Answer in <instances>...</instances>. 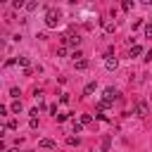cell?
Masks as SVG:
<instances>
[{"label":"cell","mask_w":152,"mask_h":152,"mask_svg":"<svg viewBox=\"0 0 152 152\" xmlns=\"http://www.w3.org/2000/svg\"><path fill=\"white\" fill-rule=\"evenodd\" d=\"M119 97V93L114 90V88H104V100H109V102H114Z\"/></svg>","instance_id":"obj_3"},{"label":"cell","mask_w":152,"mask_h":152,"mask_svg":"<svg viewBox=\"0 0 152 152\" xmlns=\"http://www.w3.org/2000/svg\"><path fill=\"white\" fill-rule=\"evenodd\" d=\"M100 21H102V26H104V31H107V33H114V24H112L109 19H100Z\"/></svg>","instance_id":"obj_5"},{"label":"cell","mask_w":152,"mask_h":152,"mask_svg":"<svg viewBox=\"0 0 152 152\" xmlns=\"http://www.w3.org/2000/svg\"><path fill=\"white\" fill-rule=\"evenodd\" d=\"M131 7H133V2H131V0H124V2H121V10H124V12H128Z\"/></svg>","instance_id":"obj_10"},{"label":"cell","mask_w":152,"mask_h":152,"mask_svg":"<svg viewBox=\"0 0 152 152\" xmlns=\"http://www.w3.org/2000/svg\"><path fill=\"white\" fill-rule=\"evenodd\" d=\"M104 66L107 69H116V57H107L104 59Z\"/></svg>","instance_id":"obj_6"},{"label":"cell","mask_w":152,"mask_h":152,"mask_svg":"<svg viewBox=\"0 0 152 152\" xmlns=\"http://www.w3.org/2000/svg\"><path fill=\"white\" fill-rule=\"evenodd\" d=\"M38 145H40V147H48V150H50V147H55V142H52V140H48V138H43Z\"/></svg>","instance_id":"obj_8"},{"label":"cell","mask_w":152,"mask_h":152,"mask_svg":"<svg viewBox=\"0 0 152 152\" xmlns=\"http://www.w3.org/2000/svg\"><path fill=\"white\" fill-rule=\"evenodd\" d=\"M74 66L83 71V69H88V59H83V57H81V59H74Z\"/></svg>","instance_id":"obj_4"},{"label":"cell","mask_w":152,"mask_h":152,"mask_svg":"<svg viewBox=\"0 0 152 152\" xmlns=\"http://www.w3.org/2000/svg\"><path fill=\"white\" fill-rule=\"evenodd\" d=\"M140 26H142V19H135V21H133V31H135V28H140Z\"/></svg>","instance_id":"obj_16"},{"label":"cell","mask_w":152,"mask_h":152,"mask_svg":"<svg viewBox=\"0 0 152 152\" xmlns=\"http://www.w3.org/2000/svg\"><path fill=\"white\" fill-rule=\"evenodd\" d=\"M19 64L21 66H28V57H19Z\"/></svg>","instance_id":"obj_17"},{"label":"cell","mask_w":152,"mask_h":152,"mask_svg":"<svg viewBox=\"0 0 152 152\" xmlns=\"http://www.w3.org/2000/svg\"><path fill=\"white\" fill-rule=\"evenodd\" d=\"M45 24H48L50 28H55V26L59 24V12H57V10H48V12H45Z\"/></svg>","instance_id":"obj_1"},{"label":"cell","mask_w":152,"mask_h":152,"mask_svg":"<svg viewBox=\"0 0 152 152\" xmlns=\"http://www.w3.org/2000/svg\"><path fill=\"white\" fill-rule=\"evenodd\" d=\"M90 119H93L90 114H83V116H81V124H90Z\"/></svg>","instance_id":"obj_13"},{"label":"cell","mask_w":152,"mask_h":152,"mask_svg":"<svg viewBox=\"0 0 152 152\" xmlns=\"http://www.w3.org/2000/svg\"><path fill=\"white\" fill-rule=\"evenodd\" d=\"M10 109H12V112H17V114H19V112H21V102H19V100H14V102H12V107H10Z\"/></svg>","instance_id":"obj_9"},{"label":"cell","mask_w":152,"mask_h":152,"mask_svg":"<svg viewBox=\"0 0 152 152\" xmlns=\"http://www.w3.org/2000/svg\"><path fill=\"white\" fill-rule=\"evenodd\" d=\"M93 90H95V83H88V86H86V95H90Z\"/></svg>","instance_id":"obj_12"},{"label":"cell","mask_w":152,"mask_h":152,"mask_svg":"<svg viewBox=\"0 0 152 152\" xmlns=\"http://www.w3.org/2000/svg\"><path fill=\"white\" fill-rule=\"evenodd\" d=\"M109 142H112L109 138H102V145H100V147H102V150H107V147H109Z\"/></svg>","instance_id":"obj_14"},{"label":"cell","mask_w":152,"mask_h":152,"mask_svg":"<svg viewBox=\"0 0 152 152\" xmlns=\"http://www.w3.org/2000/svg\"><path fill=\"white\" fill-rule=\"evenodd\" d=\"M140 2H142V5H150V2H152V0H140Z\"/></svg>","instance_id":"obj_19"},{"label":"cell","mask_w":152,"mask_h":152,"mask_svg":"<svg viewBox=\"0 0 152 152\" xmlns=\"http://www.w3.org/2000/svg\"><path fill=\"white\" fill-rule=\"evenodd\" d=\"M14 7H24V0H14Z\"/></svg>","instance_id":"obj_18"},{"label":"cell","mask_w":152,"mask_h":152,"mask_svg":"<svg viewBox=\"0 0 152 152\" xmlns=\"http://www.w3.org/2000/svg\"><path fill=\"white\" fill-rule=\"evenodd\" d=\"M147 112H150V109H147V102L138 100V102H135V114H138V116H145Z\"/></svg>","instance_id":"obj_2"},{"label":"cell","mask_w":152,"mask_h":152,"mask_svg":"<svg viewBox=\"0 0 152 152\" xmlns=\"http://www.w3.org/2000/svg\"><path fill=\"white\" fill-rule=\"evenodd\" d=\"M128 55H131V57H138V55H142V48H140V45H133Z\"/></svg>","instance_id":"obj_7"},{"label":"cell","mask_w":152,"mask_h":152,"mask_svg":"<svg viewBox=\"0 0 152 152\" xmlns=\"http://www.w3.org/2000/svg\"><path fill=\"white\" fill-rule=\"evenodd\" d=\"M145 38H152V24L145 26Z\"/></svg>","instance_id":"obj_11"},{"label":"cell","mask_w":152,"mask_h":152,"mask_svg":"<svg viewBox=\"0 0 152 152\" xmlns=\"http://www.w3.org/2000/svg\"><path fill=\"white\" fill-rule=\"evenodd\" d=\"M5 152H17V150H14V147H10V150H5Z\"/></svg>","instance_id":"obj_20"},{"label":"cell","mask_w":152,"mask_h":152,"mask_svg":"<svg viewBox=\"0 0 152 152\" xmlns=\"http://www.w3.org/2000/svg\"><path fill=\"white\" fill-rule=\"evenodd\" d=\"M36 5H38V2H36V0H31V2H26V10H36Z\"/></svg>","instance_id":"obj_15"}]
</instances>
